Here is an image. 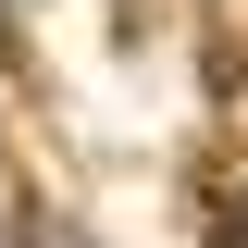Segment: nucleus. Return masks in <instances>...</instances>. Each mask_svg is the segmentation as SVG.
Segmentation results:
<instances>
[{"label":"nucleus","instance_id":"obj_1","mask_svg":"<svg viewBox=\"0 0 248 248\" xmlns=\"http://www.w3.org/2000/svg\"><path fill=\"white\" fill-rule=\"evenodd\" d=\"M223 248H248V186H236V211H223Z\"/></svg>","mask_w":248,"mask_h":248}]
</instances>
